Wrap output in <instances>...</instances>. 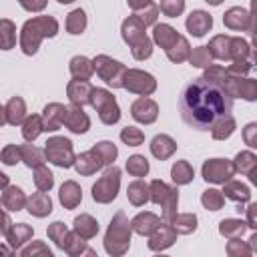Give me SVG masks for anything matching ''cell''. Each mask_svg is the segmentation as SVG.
Returning a JSON list of instances; mask_svg holds the SVG:
<instances>
[{
  "mask_svg": "<svg viewBox=\"0 0 257 257\" xmlns=\"http://www.w3.org/2000/svg\"><path fill=\"white\" fill-rule=\"evenodd\" d=\"M181 118L197 131H211L233 110V96L215 80L205 76L193 78L181 90Z\"/></svg>",
  "mask_w": 257,
  "mask_h": 257,
  "instance_id": "obj_1",
  "label": "cell"
},
{
  "mask_svg": "<svg viewBox=\"0 0 257 257\" xmlns=\"http://www.w3.org/2000/svg\"><path fill=\"white\" fill-rule=\"evenodd\" d=\"M58 32V22L52 16H36L32 20H28L22 26V34H20V46L24 50V54H34L38 50V44L42 38H52Z\"/></svg>",
  "mask_w": 257,
  "mask_h": 257,
  "instance_id": "obj_2",
  "label": "cell"
},
{
  "mask_svg": "<svg viewBox=\"0 0 257 257\" xmlns=\"http://www.w3.org/2000/svg\"><path fill=\"white\" fill-rule=\"evenodd\" d=\"M116 155H118L116 147L112 143H108V141H102V143L94 145L90 151H86L80 157H76L74 159V167H76V171L80 175H92L102 165L112 163L116 159Z\"/></svg>",
  "mask_w": 257,
  "mask_h": 257,
  "instance_id": "obj_3",
  "label": "cell"
},
{
  "mask_svg": "<svg viewBox=\"0 0 257 257\" xmlns=\"http://www.w3.org/2000/svg\"><path fill=\"white\" fill-rule=\"evenodd\" d=\"M122 38H124L126 44H131L133 56L137 60H145V58L151 56L153 44L145 34V24L137 16H131L122 22Z\"/></svg>",
  "mask_w": 257,
  "mask_h": 257,
  "instance_id": "obj_4",
  "label": "cell"
},
{
  "mask_svg": "<svg viewBox=\"0 0 257 257\" xmlns=\"http://www.w3.org/2000/svg\"><path fill=\"white\" fill-rule=\"evenodd\" d=\"M209 54L221 60H241V58H253L251 56V46L243 38H231V36H215L211 44L207 46Z\"/></svg>",
  "mask_w": 257,
  "mask_h": 257,
  "instance_id": "obj_5",
  "label": "cell"
},
{
  "mask_svg": "<svg viewBox=\"0 0 257 257\" xmlns=\"http://www.w3.org/2000/svg\"><path fill=\"white\" fill-rule=\"evenodd\" d=\"M128 243H131V225H128L124 213L118 211L114 215V219L110 221V227L106 231L104 249L110 255H122L128 249Z\"/></svg>",
  "mask_w": 257,
  "mask_h": 257,
  "instance_id": "obj_6",
  "label": "cell"
},
{
  "mask_svg": "<svg viewBox=\"0 0 257 257\" xmlns=\"http://www.w3.org/2000/svg\"><path fill=\"white\" fill-rule=\"evenodd\" d=\"M149 199L157 205H163V219L171 221L177 215V203H179V195L177 189H171L169 185H165L163 181H153L149 187Z\"/></svg>",
  "mask_w": 257,
  "mask_h": 257,
  "instance_id": "obj_7",
  "label": "cell"
},
{
  "mask_svg": "<svg viewBox=\"0 0 257 257\" xmlns=\"http://www.w3.org/2000/svg\"><path fill=\"white\" fill-rule=\"evenodd\" d=\"M90 104L96 108V112H98V116L104 124H114L120 118V110H118V104H116L114 96L104 88H92Z\"/></svg>",
  "mask_w": 257,
  "mask_h": 257,
  "instance_id": "obj_8",
  "label": "cell"
},
{
  "mask_svg": "<svg viewBox=\"0 0 257 257\" xmlns=\"http://www.w3.org/2000/svg\"><path fill=\"white\" fill-rule=\"evenodd\" d=\"M118 185H120V169L112 165L94 183V187H92V199L96 203H110L116 197V193H118Z\"/></svg>",
  "mask_w": 257,
  "mask_h": 257,
  "instance_id": "obj_9",
  "label": "cell"
},
{
  "mask_svg": "<svg viewBox=\"0 0 257 257\" xmlns=\"http://www.w3.org/2000/svg\"><path fill=\"white\" fill-rule=\"evenodd\" d=\"M44 157L54 163L56 167H70L74 165V153H72V143L64 137H52L46 141V147H44Z\"/></svg>",
  "mask_w": 257,
  "mask_h": 257,
  "instance_id": "obj_10",
  "label": "cell"
},
{
  "mask_svg": "<svg viewBox=\"0 0 257 257\" xmlns=\"http://www.w3.org/2000/svg\"><path fill=\"white\" fill-rule=\"evenodd\" d=\"M92 66H94V70L98 72V76H100L108 86H112V88L122 86V76H124L126 68H124L120 62H116V60H112V58L100 54V56H96V58L92 60Z\"/></svg>",
  "mask_w": 257,
  "mask_h": 257,
  "instance_id": "obj_11",
  "label": "cell"
},
{
  "mask_svg": "<svg viewBox=\"0 0 257 257\" xmlns=\"http://www.w3.org/2000/svg\"><path fill=\"white\" fill-rule=\"evenodd\" d=\"M122 86L131 92H137V94H151L155 88H157V82L151 74L143 72V70H126L124 76H122Z\"/></svg>",
  "mask_w": 257,
  "mask_h": 257,
  "instance_id": "obj_12",
  "label": "cell"
},
{
  "mask_svg": "<svg viewBox=\"0 0 257 257\" xmlns=\"http://www.w3.org/2000/svg\"><path fill=\"white\" fill-rule=\"evenodd\" d=\"M235 175V167L227 159H211L203 165V179L209 183H225Z\"/></svg>",
  "mask_w": 257,
  "mask_h": 257,
  "instance_id": "obj_13",
  "label": "cell"
},
{
  "mask_svg": "<svg viewBox=\"0 0 257 257\" xmlns=\"http://www.w3.org/2000/svg\"><path fill=\"white\" fill-rule=\"evenodd\" d=\"M223 22L231 30H249L253 32V16L245 8H231L223 14Z\"/></svg>",
  "mask_w": 257,
  "mask_h": 257,
  "instance_id": "obj_14",
  "label": "cell"
},
{
  "mask_svg": "<svg viewBox=\"0 0 257 257\" xmlns=\"http://www.w3.org/2000/svg\"><path fill=\"white\" fill-rule=\"evenodd\" d=\"M131 114L135 120L139 122H145V124H151L157 120V114H159V106L155 100L147 98V96H141L139 100H135V104L131 106Z\"/></svg>",
  "mask_w": 257,
  "mask_h": 257,
  "instance_id": "obj_15",
  "label": "cell"
},
{
  "mask_svg": "<svg viewBox=\"0 0 257 257\" xmlns=\"http://www.w3.org/2000/svg\"><path fill=\"white\" fill-rule=\"evenodd\" d=\"M62 124H66L72 133H86L90 126L88 116L80 110V106H64V114H62Z\"/></svg>",
  "mask_w": 257,
  "mask_h": 257,
  "instance_id": "obj_16",
  "label": "cell"
},
{
  "mask_svg": "<svg viewBox=\"0 0 257 257\" xmlns=\"http://www.w3.org/2000/svg\"><path fill=\"white\" fill-rule=\"evenodd\" d=\"M68 98L74 106H84L86 102H90V92H92V86L88 80H80V78H74L68 82Z\"/></svg>",
  "mask_w": 257,
  "mask_h": 257,
  "instance_id": "obj_17",
  "label": "cell"
},
{
  "mask_svg": "<svg viewBox=\"0 0 257 257\" xmlns=\"http://www.w3.org/2000/svg\"><path fill=\"white\" fill-rule=\"evenodd\" d=\"M211 26H213V18L205 10H193L187 18V30L193 36H205V32H209Z\"/></svg>",
  "mask_w": 257,
  "mask_h": 257,
  "instance_id": "obj_18",
  "label": "cell"
},
{
  "mask_svg": "<svg viewBox=\"0 0 257 257\" xmlns=\"http://www.w3.org/2000/svg\"><path fill=\"white\" fill-rule=\"evenodd\" d=\"M233 167H235V173H241V175H247L251 183H257V157L251 153V151H243L235 157L233 161Z\"/></svg>",
  "mask_w": 257,
  "mask_h": 257,
  "instance_id": "obj_19",
  "label": "cell"
},
{
  "mask_svg": "<svg viewBox=\"0 0 257 257\" xmlns=\"http://www.w3.org/2000/svg\"><path fill=\"white\" fill-rule=\"evenodd\" d=\"M175 243V229L169 227V225H159L153 233H151V239H149V247L153 251H159V249H167Z\"/></svg>",
  "mask_w": 257,
  "mask_h": 257,
  "instance_id": "obj_20",
  "label": "cell"
},
{
  "mask_svg": "<svg viewBox=\"0 0 257 257\" xmlns=\"http://www.w3.org/2000/svg\"><path fill=\"white\" fill-rule=\"evenodd\" d=\"M223 185H225V189H223L225 197H229V199L235 201L237 205H245V203L251 201V191H249V187L243 185L241 181H231V179H229V181H225Z\"/></svg>",
  "mask_w": 257,
  "mask_h": 257,
  "instance_id": "obj_21",
  "label": "cell"
},
{
  "mask_svg": "<svg viewBox=\"0 0 257 257\" xmlns=\"http://www.w3.org/2000/svg\"><path fill=\"white\" fill-rule=\"evenodd\" d=\"M28 211L34 217H46L52 211V201L46 195V191H38L28 199Z\"/></svg>",
  "mask_w": 257,
  "mask_h": 257,
  "instance_id": "obj_22",
  "label": "cell"
},
{
  "mask_svg": "<svg viewBox=\"0 0 257 257\" xmlns=\"http://www.w3.org/2000/svg\"><path fill=\"white\" fill-rule=\"evenodd\" d=\"M175 149H177V145H175V141H173L169 135H157V137L151 141V153H153L157 159H161V161L169 159V157L175 153Z\"/></svg>",
  "mask_w": 257,
  "mask_h": 257,
  "instance_id": "obj_23",
  "label": "cell"
},
{
  "mask_svg": "<svg viewBox=\"0 0 257 257\" xmlns=\"http://www.w3.org/2000/svg\"><path fill=\"white\" fill-rule=\"evenodd\" d=\"M159 225H161V219L157 215H153V213H139L131 223V227L139 235H151Z\"/></svg>",
  "mask_w": 257,
  "mask_h": 257,
  "instance_id": "obj_24",
  "label": "cell"
},
{
  "mask_svg": "<svg viewBox=\"0 0 257 257\" xmlns=\"http://www.w3.org/2000/svg\"><path fill=\"white\" fill-rule=\"evenodd\" d=\"M62 114H64V106L62 104H48L44 108V116H42V126L44 131H58L62 124Z\"/></svg>",
  "mask_w": 257,
  "mask_h": 257,
  "instance_id": "obj_25",
  "label": "cell"
},
{
  "mask_svg": "<svg viewBox=\"0 0 257 257\" xmlns=\"http://www.w3.org/2000/svg\"><path fill=\"white\" fill-rule=\"evenodd\" d=\"M153 38H155V42H157L161 48L169 50V48H171V46L177 42L179 34H177V30H175V28H171L169 24H155Z\"/></svg>",
  "mask_w": 257,
  "mask_h": 257,
  "instance_id": "obj_26",
  "label": "cell"
},
{
  "mask_svg": "<svg viewBox=\"0 0 257 257\" xmlns=\"http://www.w3.org/2000/svg\"><path fill=\"white\" fill-rule=\"evenodd\" d=\"M80 199H82V193H80V187L74 181H66L60 187V203L66 209H74L80 203Z\"/></svg>",
  "mask_w": 257,
  "mask_h": 257,
  "instance_id": "obj_27",
  "label": "cell"
},
{
  "mask_svg": "<svg viewBox=\"0 0 257 257\" xmlns=\"http://www.w3.org/2000/svg\"><path fill=\"white\" fill-rule=\"evenodd\" d=\"M6 237H8V243L12 245V249H18L22 243L30 241V237H32V227H30V225H24V223L10 225V229L6 231Z\"/></svg>",
  "mask_w": 257,
  "mask_h": 257,
  "instance_id": "obj_28",
  "label": "cell"
},
{
  "mask_svg": "<svg viewBox=\"0 0 257 257\" xmlns=\"http://www.w3.org/2000/svg\"><path fill=\"white\" fill-rule=\"evenodd\" d=\"M74 233L80 239H90L98 233V223L90 215H80L74 219Z\"/></svg>",
  "mask_w": 257,
  "mask_h": 257,
  "instance_id": "obj_29",
  "label": "cell"
},
{
  "mask_svg": "<svg viewBox=\"0 0 257 257\" xmlns=\"http://www.w3.org/2000/svg\"><path fill=\"white\" fill-rule=\"evenodd\" d=\"M24 118H26V104H24V100H22L20 96L10 98V102L6 104V120L16 126V124H20Z\"/></svg>",
  "mask_w": 257,
  "mask_h": 257,
  "instance_id": "obj_30",
  "label": "cell"
},
{
  "mask_svg": "<svg viewBox=\"0 0 257 257\" xmlns=\"http://www.w3.org/2000/svg\"><path fill=\"white\" fill-rule=\"evenodd\" d=\"M26 203V197L22 193V189L18 187H6L4 195H2V205L8 209V211H20Z\"/></svg>",
  "mask_w": 257,
  "mask_h": 257,
  "instance_id": "obj_31",
  "label": "cell"
},
{
  "mask_svg": "<svg viewBox=\"0 0 257 257\" xmlns=\"http://www.w3.org/2000/svg\"><path fill=\"white\" fill-rule=\"evenodd\" d=\"M70 72H72L74 78L88 80V78L92 76V72H94V66H92V62H90L88 58H84V56H74V58L70 60Z\"/></svg>",
  "mask_w": 257,
  "mask_h": 257,
  "instance_id": "obj_32",
  "label": "cell"
},
{
  "mask_svg": "<svg viewBox=\"0 0 257 257\" xmlns=\"http://www.w3.org/2000/svg\"><path fill=\"white\" fill-rule=\"evenodd\" d=\"M245 229H247V223L239 219H225L219 225V233L227 239H239L245 233Z\"/></svg>",
  "mask_w": 257,
  "mask_h": 257,
  "instance_id": "obj_33",
  "label": "cell"
},
{
  "mask_svg": "<svg viewBox=\"0 0 257 257\" xmlns=\"http://www.w3.org/2000/svg\"><path fill=\"white\" fill-rule=\"evenodd\" d=\"M171 227L175 229V233H191L197 229V217L193 213H185V215H175L171 219Z\"/></svg>",
  "mask_w": 257,
  "mask_h": 257,
  "instance_id": "obj_34",
  "label": "cell"
},
{
  "mask_svg": "<svg viewBox=\"0 0 257 257\" xmlns=\"http://www.w3.org/2000/svg\"><path fill=\"white\" fill-rule=\"evenodd\" d=\"M42 131H44V126H42V116L32 114V116H28V118L22 120V137H24L28 143L34 141Z\"/></svg>",
  "mask_w": 257,
  "mask_h": 257,
  "instance_id": "obj_35",
  "label": "cell"
},
{
  "mask_svg": "<svg viewBox=\"0 0 257 257\" xmlns=\"http://www.w3.org/2000/svg\"><path fill=\"white\" fill-rule=\"evenodd\" d=\"M193 167L187 163V161H177L175 165H173V169H171V177H173V181L177 183V185H187V183H191L193 181Z\"/></svg>",
  "mask_w": 257,
  "mask_h": 257,
  "instance_id": "obj_36",
  "label": "cell"
},
{
  "mask_svg": "<svg viewBox=\"0 0 257 257\" xmlns=\"http://www.w3.org/2000/svg\"><path fill=\"white\" fill-rule=\"evenodd\" d=\"M165 52H167V56H169L173 62H183V60L189 58V54H191V46H189V42H187L185 36H179L177 42H175L169 50H165Z\"/></svg>",
  "mask_w": 257,
  "mask_h": 257,
  "instance_id": "obj_37",
  "label": "cell"
},
{
  "mask_svg": "<svg viewBox=\"0 0 257 257\" xmlns=\"http://www.w3.org/2000/svg\"><path fill=\"white\" fill-rule=\"evenodd\" d=\"M16 44V28L10 20H0V48L10 50Z\"/></svg>",
  "mask_w": 257,
  "mask_h": 257,
  "instance_id": "obj_38",
  "label": "cell"
},
{
  "mask_svg": "<svg viewBox=\"0 0 257 257\" xmlns=\"http://www.w3.org/2000/svg\"><path fill=\"white\" fill-rule=\"evenodd\" d=\"M126 197H128V201H131L133 205H137V207L143 205V203H147V201H149V185H145L143 181L131 183Z\"/></svg>",
  "mask_w": 257,
  "mask_h": 257,
  "instance_id": "obj_39",
  "label": "cell"
},
{
  "mask_svg": "<svg viewBox=\"0 0 257 257\" xmlns=\"http://www.w3.org/2000/svg\"><path fill=\"white\" fill-rule=\"evenodd\" d=\"M20 161H24L32 169V167H38L44 163V153L32 145H22L20 147Z\"/></svg>",
  "mask_w": 257,
  "mask_h": 257,
  "instance_id": "obj_40",
  "label": "cell"
},
{
  "mask_svg": "<svg viewBox=\"0 0 257 257\" xmlns=\"http://www.w3.org/2000/svg\"><path fill=\"white\" fill-rule=\"evenodd\" d=\"M84 28H86V14H84V10H80V8L72 10L68 14V18H66V30L70 34H80Z\"/></svg>",
  "mask_w": 257,
  "mask_h": 257,
  "instance_id": "obj_41",
  "label": "cell"
},
{
  "mask_svg": "<svg viewBox=\"0 0 257 257\" xmlns=\"http://www.w3.org/2000/svg\"><path fill=\"white\" fill-rule=\"evenodd\" d=\"M201 203H203V207L209 209V211H219V209L223 207V203H225V197H223V193L217 191V189H207V191H203Z\"/></svg>",
  "mask_w": 257,
  "mask_h": 257,
  "instance_id": "obj_42",
  "label": "cell"
},
{
  "mask_svg": "<svg viewBox=\"0 0 257 257\" xmlns=\"http://www.w3.org/2000/svg\"><path fill=\"white\" fill-rule=\"evenodd\" d=\"M34 183H36L38 191H50L54 185V177L44 165H38V167H34Z\"/></svg>",
  "mask_w": 257,
  "mask_h": 257,
  "instance_id": "obj_43",
  "label": "cell"
},
{
  "mask_svg": "<svg viewBox=\"0 0 257 257\" xmlns=\"http://www.w3.org/2000/svg\"><path fill=\"white\" fill-rule=\"evenodd\" d=\"M211 131H213V139L223 141V139H227V137H231V135H233V131H235V118L229 114V116L221 118V120H219Z\"/></svg>",
  "mask_w": 257,
  "mask_h": 257,
  "instance_id": "obj_44",
  "label": "cell"
},
{
  "mask_svg": "<svg viewBox=\"0 0 257 257\" xmlns=\"http://www.w3.org/2000/svg\"><path fill=\"white\" fill-rule=\"evenodd\" d=\"M48 237H50V239H52L60 249H64V245H66V241H68L70 233H68V229L64 227V223L56 221V223H52V225L48 227Z\"/></svg>",
  "mask_w": 257,
  "mask_h": 257,
  "instance_id": "obj_45",
  "label": "cell"
},
{
  "mask_svg": "<svg viewBox=\"0 0 257 257\" xmlns=\"http://www.w3.org/2000/svg\"><path fill=\"white\" fill-rule=\"evenodd\" d=\"M126 171L133 175V177H145L149 173V163L145 157L141 155H133L128 161H126Z\"/></svg>",
  "mask_w": 257,
  "mask_h": 257,
  "instance_id": "obj_46",
  "label": "cell"
},
{
  "mask_svg": "<svg viewBox=\"0 0 257 257\" xmlns=\"http://www.w3.org/2000/svg\"><path fill=\"white\" fill-rule=\"evenodd\" d=\"M120 141H122V143H126L128 147H139V145H143L145 135H143V131H141V128L124 126V128L120 131Z\"/></svg>",
  "mask_w": 257,
  "mask_h": 257,
  "instance_id": "obj_47",
  "label": "cell"
},
{
  "mask_svg": "<svg viewBox=\"0 0 257 257\" xmlns=\"http://www.w3.org/2000/svg\"><path fill=\"white\" fill-rule=\"evenodd\" d=\"M159 10L165 14V16H179L183 10H185V0H161V6Z\"/></svg>",
  "mask_w": 257,
  "mask_h": 257,
  "instance_id": "obj_48",
  "label": "cell"
},
{
  "mask_svg": "<svg viewBox=\"0 0 257 257\" xmlns=\"http://www.w3.org/2000/svg\"><path fill=\"white\" fill-rule=\"evenodd\" d=\"M211 54H209V50H207V46H199V48H195L191 54H189V60H191V64L193 66H209L211 64Z\"/></svg>",
  "mask_w": 257,
  "mask_h": 257,
  "instance_id": "obj_49",
  "label": "cell"
},
{
  "mask_svg": "<svg viewBox=\"0 0 257 257\" xmlns=\"http://www.w3.org/2000/svg\"><path fill=\"white\" fill-rule=\"evenodd\" d=\"M0 159H2V163H6V165H16V163L20 161V147L8 145V147L0 153Z\"/></svg>",
  "mask_w": 257,
  "mask_h": 257,
  "instance_id": "obj_50",
  "label": "cell"
},
{
  "mask_svg": "<svg viewBox=\"0 0 257 257\" xmlns=\"http://www.w3.org/2000/svg\"><path fill=\"white\" fill-rule=\"evenodd\" d=\"M227 253H229V255H249V253H251V247L243 245V243L237 241V239H231L229 245H227Z\"/></svg>",
  "mask_w": 257,
  "mask_h": 257,
  "instance_id": "obj_51",
  "label": "cell"
},
{
  "mask_svg": "<svg viewBox=\"0 0 257 257\" xmlns=\"http://www.w3.org/2000/svg\"><path fill=\"white\" fill-rule=\"evenodd\" d=\"M255 133H257V124H255V122H249V124L245 126V133H243V137H245V143H247L249 147H257V141H255Z\"/></svg>",
  "mask_w": 257,
  "mask_h": 257,
  "instance_id": "obj_52",
  "label": "cell"
},
{
  "mask_svg": "<svg viewBox=\"0 0 257 257\" xmlns=\"http://www.w3.org/2000/svg\"><path fill=\"white\" fill-rule=\"evenodd\" d=\"M22 4L24 10H30V12H38L46 6V0H18Z\"/></svg>",
  "mask_w": 257,
  "mask_h": 257,
  "instance_id": "obj_53",
  "label": "cell"
},
{
  "mask_svg": "<svg viewBox=\"0 0 257 257\" xmlns=\"http://www.w3.org/2000/svg\"><path fill=\"white\" fill-rule=\"evenodd\" d=\"M34 253H42V255H46V257H52V251L48 249V247H44L42 243H36L34 247H28V249H22V255H34Z\"/></svg>",
  "mask_w": 257,
  "mask_h": 257,
  "instance_id": "obj_54",
  "label": "cell"
},
{
  "mask_svg": "<svg viewBox=\"0 0 257 257\" xmlns=\"http://www.w3.org/2000/svg\"><path fill=\"white\" fill-rule=\"evenodd\" d=\"M245 211H247V227H249V229H255V227H257V219H255L257 205H255V203H251V205H249Z\"/></svg>",
  "mask_w": 257,
  "mask_h": 257,
  "instance_id": "obj_55",
  "label": "cell"
},
{
  "mask_svg": "<svg viewBox=\"0 0 257 257\" xmlns=\"http://www.w3.org/2000/svg\"><path fill=\"white\" fill-rule=\"evenodd\" d=\"M10 225H12V221H10V217L2 211V203H0V233L6 235V231L10 229Z\"/></svg>",
  "mask_w": 257,
  "mask_h": 257,
  "instance_id": "obj_56",
  "label": "cell"
},
{
  "mask_svg": "<svg viewBox=\"0 0 257 257\" xmlns=\"http://www.w3.org/2000/svg\"><path fill=\"white\" fill-rule=\"evenodd\" d=\"M149 4H153V0H128V6L133 8V10H145Z\"/></svg>",
  "mask_w": 257,
  "mask_h": 257,
  "instance_id": "obj_57",
  "label": "cell"
},
{
  "mask_svg": "<svg viewBox=\"0 0 257 257\" xmlns=\"http://www.w3.org/2000/svg\"><path fill=\"white\" fill-rule=\"evenodd\" d=\"M8 187V177L4 173H0V189H6Z\"/></svg>",
  "mask_w": 257,
  "mask_h": 257,
  "instance_id": "obj_58",
  "label": "cell"
},
{
  "mask_svg": "<svg viewBox=\"0 0 257 257\" xmlns=\"http://www.w3.org/2000/svg\"><path fill=\"white\" fill-rule=\"evenodd\" d=\"M4 122H8V120H6V108H4V106H0V126H2Z\"/></svg>",
  "mask_w": 257,
  "mask_h": 257,
  "instance_id": "obj_59",
  "label": "cell"
},
{
  "mask_svg": "<svg viewBox=\"0 0 257 257\" xmlns=\"http://www.w3.org/2000/svg\"><path fill=\"white\" fill-rule=\"evenodd\" d=\"M249 241H251V253H255L257 251V235H253Z\"/></svg>",
  "mask_w": 257,
  "mask_h": 257,
  "instance_id": "obj_60",
  "label": "cell"
},
{
  "mask_svg": "<svg viewBox=\"0 0 257 257\" xmlns=\"http://www.w3.org/2000/svg\"><path fill=\"white\" fill-rule=\"evenodd\" d=\"M205 2H209V4H213V6H219L223 0H205Z\"/></svg>",
  "mask_w": 257,
  "mask_h": 257,
  "instance_id": "obj_61",
  "label": "cell"
},
{
  "mask_svg": "<svg viewBox=\"0 0 257 257\" xmlns=\"http://www.w3.org/2000/svg\"><path fill=\"white\" fill-rule=\"evenodd\" d=\"M0 253H6V255H8V253H10V249H4V247H0Z\"/></svg>",
  "mask_w": 257,
  "mask_h": 257,
  "instance_id": "obj_62",
  "label": "cell"
},
{
  "mask_svg": "<svg viewBox=\"0 0 257 257\" xmlns=\"http://www.w3.org/2000/svg\"><path fill=\"white\" fill-rule=\"evenodd\" d=\"M60 4H70V2H74V0H58Z\"/></svg>",
  "mask_w": 257,
  "mask_h": 257,
  "instance_id": "obj_63",
  "label": "cell"
}]
</instances>
